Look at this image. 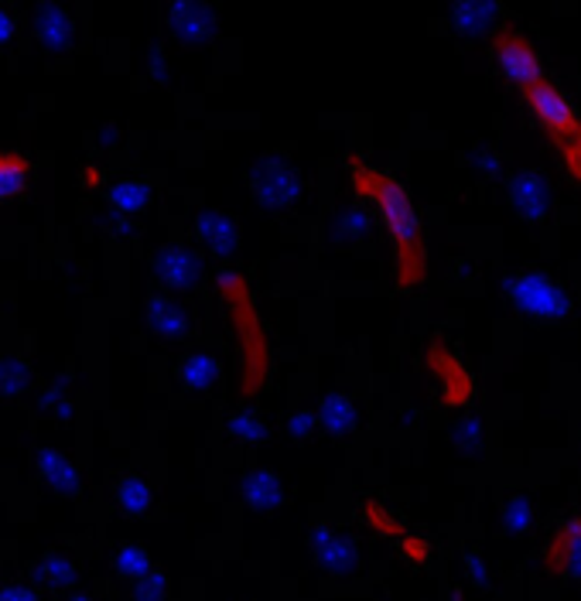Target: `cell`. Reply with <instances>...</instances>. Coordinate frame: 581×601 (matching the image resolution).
Returning a JSON list of instances; mask_svg holds the SVG:
<instances>
[{"label": "cell", "mask_w": 581, "mask_h": 601, "mask_svg": "<svg viewBox=\"0 0 581 601\" xmlns=\"http://www.w3.org/2000/svg\"><path fill=\"white\" fill-rule=\"evenodd\" d=\"M349 179L359 198L373 202L394 243V264H397V288L410 291L424 280L428 254H424V233L418 208L410 202L407 189L394 174L366 164L363 158H349Z\"/></svg>", "instance_id": "6da1fadb"}, {"label": "cell", "mask_w": 581, "mask_h": 601, "mask_svg": "<svg viewBox=\"0 0 581 601\" xmlns=\"http://www.w3.org/2000/svg\"><path fill=\"white\" fill-rule=\"evenodd\" d=\"M216 291L223 298V308L233 325V339L239 348V390H244V397H257L270 376V339L263 329V318L257 311V301L250 294L244 273L219 270Z\"/></svg>", "instance_id": "7a4b0ae2"}, {"label": "cell", "mask_w": 581, "mask_h": 601, "mask_svg": "<svg viewBox=\"0 0 581 601\" xmlns=\"http://www.w3.org/2000/svg\"><path fill=\"white\" fill-rule=\"evenodd\" d=\"M520 96H524V106L530 110V117L537 120V127L544 130V137L551 140L555 151L561 154L568 174L581 185V117H578V110L547 76L524 86Z\"/></svg>", "instance_id": "3957f363"}, {"label": "cell", "mask_w": 581, "mask_h": 601, "mask_svg": "<svg viewBox=\"0 0 581 601\" xmlns=\"http://www.w3.org/2000/svg\"><path fill=\"white\" fill-rule=\"evenodd\" d=\"M509 294H513V304H517L524 314L537 318V322H564L571 314L574 301L568 294V288H561L555 277H547L544 270H524L517 273V280L509 285Z\"/></svg>", "instance_id": "277c9868"}, {"label": "cell", "mask_w": 581, "mask_h": 601, "mask_svg": "<svg viewBox=\"0 0 581 601\" xmlns=\"http://www.w3.org/2000/svg\"><path fill=\"white\" fill-rule=\"evenodd\" d=\"M247 185L254 192V198L270 208V212H281L288 205H294L304 192V179L301 171L284 158V154H263L250 174H247Z\"/></svg>", "instance_id": "5b68a950"}, {"label": "cell", "mask_w": 581, "mask_h": 601, "mask_svg": "<svg viewBox=\"0 0 581 601\" xmlns=\"http://www.w3.org/2000/svg\"><path fill=\"white\" fill-rule=\"evenodd\" d=\"M424 363L441 390V404L452 410H465L475 400V379L469 373V366L455 356L452 345H444L441 339H434L424 352Z\"/></svg>", "instance_id": "8992f818"}, {"label": "cell", "mask_w": 581, "mask_h": 601, "mask_svg": "<svg viewBox=\"0 0 581 601\" xmlns=\"http://www.w3.org/2000/svg\"><path fill=\"white\" fill-rule=\"evenodd\" d=\"M151 273H154L158 285H164L168 291L189 294V291H195L202 285L205 260L182 243H164L151 254Z\"/></svg>", "instance_id": "52a82bcc"}, {"label": "cell", "mask_w": 581, "mask_h": 601, "mask_svg": "<svg viewBox=\"0 0 581 601\" xmlns=\"http://www.w3.org/2000/svg\"><path fill=\"white\" fill-rule=\"evenodd\" d=\"M493 58H496V65L503 68V76H506L513 86H517V89H524V86H530L534 79L544 76L537 49L530 45L527 34L513 31V28H499V31L493 34Z\"/></svg>", "instance_id": "ba28073f"}, {"label": "cell", "mask_w": 581, "mask_h": 601, "mask_svg": "<svg viewBox=\"0 0 581 601\" xmlns=\"http://www.w3.org/2000/svg\"><path fill=\"white\" fill-rule=\"evenodd\" d=\"M312 557L329 578H353L363 568L359 544L349 534H342V529L329 526V523H319L312 529Z\"/></svg>", "instance_id": "9c48e42d"}, {"label": "cell", "mask_w": 581, "mask_h": 601, "mask_svg": "<svg viewBox=\"0 0 581 601\" xmlns=\"http://www.w3.org/2000/svg\"><path fill=\"white\" fill-rule=\"evenodd\" d=\"M164 18L182 45H202L216 34V11L202 0H175V4H168Z\"/></svg>", "instance_id": "30bf717a"}, {"label": "cell", "mask_w": 581, "mask_h": 601, "mask_svg": "<svg viewBox=\"0 0 581 601\" xmlns=\"http://www.w3.org/2000/svg\"><path fill=\"white\" fill-rule=\"evenodd\" d=\"M144 318H148V329L161 342H182V339L192 335V314H189V308L179 298H171V294H148Z\"/></svg>", "instance_id": "8fae6325"}, {"label": "cell", "mask_w": 581, "mask_h": 601, "mask_svg": "<svg viewBox=\"0 0 581 601\" xmlns=\"http://www.w3.org/2000/svg\"><path fill=\"white\" fill-rule=\"evenodd\" d=\"M195 239L209 250L213 257H233L239 246V226L229 212L223 208H198L195 212Z\"/></svg>", "instance_id": "7c38bea8"}, {"label": "cell", "mask_w": 581, "mask_h": 601, "mask_svg": "<svg viewBox=\"0 0 581 601\" xmlns=\"http://www.w3.org/2000/svg\"><path fill=\"white\" fill-rule=\"evenodd\" d=\"M223 376V366H219V356L213 348H192L179 359L175 366V379H179V390L189 394V397H202L209 394L213 386L219 383Z\"/></svg>", "instance_id": "4fadbf2b"}, {"label": "cell", "mask_w": 581, "mask_h": 601, "mask_svg": "<svg viewBox=\"0 0 581 601\" xmlns=\"http://www.w3.org/2000/svg\"><path fill=\"white\" fill-rule=\"evenodd\" d=\"M509 202L530 223H544L551 212V185L544 182V174L537 171H520L509 182Z\"/></svg>", "instance_id": "5bb4252c"}, {"label": "cell", "mask_w": 581, "mask_h": 601, "mask_svg": "<svg viewBox=\"0 0 581 601\" xmlns=\"http://www.w3.org/2000/svg\"><path fill=\"white\" fill-rule=\"evenodd\" d=\"M34 39H39L42 49L52 52V55L68 52V45H73V39H76L73 14H68L65 8H58V4L34 8Z\"/></svg>", "instance_id": "9a60e30c"}, {"label": "cell", "mask_w": 581, "mask_h": 601, "mask_svg": "<svg viewBox=\"0 0 581 601\" xmlns=\"http://www.w3.org/2000/svg\"><path fill=\"white\" fill-rule=\"evenodd\" d=\"M239 500L257 513H273L288 503V492H284V482L270 469H250L239 479Z\"/></svg>", "instance_id": "2e32d148"}, {"label": "cell", "mask_w": 581, "mask_h": 601, "mask_svg": "<svg viewBox=\"0 0 581 601\" xmlns=\"http://www.w3.org/2000/svg\"><path fill=\"white\" fill-rule=\"evenodd\" d=\"M34 465H39L42 482L55 492V496L68 500V496H76V492H79V469H76V462L65 451L39 448V454H34Z\"/></svg>", "instance_id": "e0dca14e"}, {"label": "cell", "mask_w": 581, "mask_h": 601, "mask_svg": "<svg viewBox=\"0 0 581 601\" xmlns=\"http://www.w3.org/2000/svg\"><path fill=\"white\" fill-rule=\"evenodd\" d=\"M356 400L346 390H329L319 407H315V420L319 431H325L329 438H346L356 428Z\"/></svg>", "instance_id": "ac0fdd59"}, {"label": "cell", "mask_w": 581, "mask_h": 601, "mask_svg": "<svg viewBox=\"0 0 581 601\" xmlns=\"http://www.w3.org/2000/svg\"><path fill=\"white\" fill-rule=\"evenodd\" d=\"M107 202L117 216H141L154 202V189L144 179H117L107 185Z\"/></svg>", "instance_id": "d6986e66"}, {"label": "cell", "mask_w": 581, "mask_h": 601, "mask_svg": "<svg viewBox=\"0 0 581 601\" xmlns=\"http://www.w3.org/2000/svg\"><path fill=\"white\" fill-rule=\"evenodd\" d=\"M154 506V489L141 472H130L117 482V509L123 516H148Z\"/></svg>", "instance_id": "ffe728a7"}, {"label": "cell", "mask_w": 581, "mask_h": 601, "mask_svg": "<svg viewBox=\"0 0 581 601\" xmlns=\"http://www.w3.org/2000/svg\"><path fill=\"white\" fill-rule=\"evenodd\" d=\"M31 578L39 584H45V588H52V591H65V588L76 584V560L68 554L52 550V554H45L39 564H34Z\"/></svg>", "instance_id": "44dd1931"}, {"label": "cell", "mask_w": 581, "mask_h": 601, "mask_svg": "<svg viewBox=\"0 0 581 601\" xmlns=\"http://www.w3.org/2000/svg\"><path fill=\"white\" fill-rule=\"evenodd\" d=\"M369 226H373V216L369 208L359 205V202H346L338 205L335 219H332V233L338 243H356V239H366L369 236Z\"/></svg>", "instance_id": "7402d4cb"}, {"label": "cell", "mask_w": 581, "mask_h": 601, "mask_svg": "<svg viewBox=\"0 0 581 601\" xmlns=\"http://www.w3.org/2000/svg\"><path fill=\"white\" fill-rule=\"evenodd\" d=\"M110 564H114V571L123 581H141V578H148L154 571V560H151V554H148L144 544H120L114 550Z\"/></svg>", "instance_id": "603a6c76"}, {"label": "cell", "mask_w": 581, "mask_h": 601, "mask_svg": "<svg viewBox=\"0 0 581 601\" xmlns=\"http://www.w3.org/2000/svg\"><path fill=\"white\" fill-rule=\"evenodd\" d=\"M359 516L376 529V534L387 537V540H394V544H400V540L410 537V529H407L384 503H376V500H363V503H359Z\"/></svg>", "instance_id": "cb8c5ba5"}, {"label": "cell", "mask_w": 581, "mask_h": 601, "mask_svg": "<svg viewBox=\"0 0 581 601\" xmlns=\"http://www.w3.org/2000/svg\"><path fill=\"white\" fill-rule=\"evenodd\" d=\"M226 431H229V438L239 441V444H260V441L267 438V420L260 417V410L244 407V410L229 414Z\"/></svg>", "instance_id": "d4e9b609"}, {"label": "cell", "mask_w": 581, "mask_h": 601, "mask_svg": "<svg viewBox=\"0 0 581 601\" xmlns=\"http://www.w3.org/2000/svg\"><path fill=\"white\" fill-rule=\"evenodd\" d=\"M34 369L21 356H0V394L4 397H21L31 390Z\"/></svg>", "instance_id": "484cf974"}, {"label": "cell", "mask_w": 581, "mask_h": 601, "mask_svg": "<svg viewBox=\"0 0 581 601\" xmlns=\"http://www.w3.org/2000/svg\"><path fill=\"white\" fill-rule=\"evenodd\" d=\"M28 174H31V164H28V158H21V154H11V151H0V202L14 198V195L24 189Z\"/></svg>", "instance_id": "4316f807"}, {"label": "cell", "mask_w": 581, "mask_h": 601, "mask_svg": "<svg viewBox=\"0 0 581 601\" xmlns=\"http://www.w3.org/2000/svg\"><path fill=\"white\" fill-rule=\"evenodd\" d=\"M496 14H499V11H496L493 4H459V8L452 11V24H455V31H462V34H483V31L493 28Z\"/></svg>", "instance_id": "83f0119b"}, {"label": "cell", "mask_w": 581, "mask_h": 601, "mask_svg": "<svg viewBox=\"0 0 581 601\" xmlns=\"http://www.w3.org/2000/svg\"><path fill=\"white\" fill-rule=\"evenodd\" d=\"M486 431H483V420H478L475 414H465L455 428H452V444L462 451V454H478L483 451V444H486V438H483Z\"/></svg>", "instance_id": "f1b7e54d"}, {"label": "cell", "mask_w": 581, "mask_h": 601, "mask_svg": "<svg viewBox=\"0 0 581 601\" xmlns=\"http://www.w3.org/2000/svg\"><path fill=\"white\" fill-rule=\"evenodd\" d=\"M503 516H506V529H509L513 537L527 534V526L534 523V509H530L527 496H509L503 503Z\"/></svg>", "instance_id": "f546056e"}, {"label": "cell", "mask_w": 581, "mask_h": 601, "mask_svg": "<svg viewBox=\"0 0 581 601\" xmlns=\"http://www.w3.org/2000/svg\"><path fill=\"white\" fill-rule=\"evenodd\" d=\"M130 601H168V578L154 568L148 578L133 581V591H130Z\"/></svg>", "instance_id": "4dcf8cb0"}, {"label": "cell", "mask_w": 581, "mask_h": 601, "mask_svg": "<svg viewBox=\"0 0 581 601\" xmlns=\"http://www.w3.org/2000/svg\"><path fill=\"white\" fill-rule=\"evenodd\" d=\"M288 434L298 441V444H308V441H315V434H319V420H315V410H294L291 417H288Z\"/></svg>", "instance_id": "1f68e13d"}, {"label": "cell", "mask_w": 581, "mask_h": 601, "mask_svg": "<svg viewBox=\"0 0 581 601\" xmlns=\"http://www.w3.org/2000/svg\"><path fill=\"white\" fill-rule=\"evenodd\" d=\"M397 547H400V554H404L410 564H418V568H424V564L431 560V544H428L424 537H418V534H410V537L400 540Z\"/></svg>", "instance_id": "d6a6232c"}, {"label": "cell", "mask_w": 581, "mask_h": 601, "mask_svg": "<svg viewBox=\"0 0 581 601\" xmlns=\"http://www.w3.org/2000/svg\"><path fill=\"white\" fill-rule=\"evenodd\" d=\"M148 68H151V79L154 83H168V55L161 45H151L148 49Z\"/></svg>", "instance_id": "836d02e7"}, {"label": "cell", "mask_w": 581, "mask_h": 601, "mask_svg": "<svg viewBox=\"0 0 581 601\" xmlns=\"http://www.w3.org/2000/svg\"><path fill=\"white\" fill-rule=\"evenodd\" d=\"M0 601H42V594L31 584H4L0 588Z\"/></svg>", "instance_id": "e575fe53"}, {"label": "cell", "mask_w": 581, "mask_h": 601, "mask_svg": "<svg viewBox=\"0 0 581 601\" xmlns=\"http://www.w3.org/2000/svg\"><path fill=\"white\" fill-rule=\"evenodd\" d=\"M18 34V21L8 8H0V45H11Z\"/></svg>", "instance_id": "d590c367"}, {"label": "cell", "mask_w": 581, "mask_h": 601, "mask_svg": "<svg viewBox=\"0 0 581 601\" xmlns=\"http://www.w3.org/2000/svg\"><path fill=\"white\" fill-rule=\"evenodd\" d=\"M465 564H469V575H472V581L483 588V584H489V571H486V564L478 560V554H469L465 557Z\"/></svg>", "instance_id": "8d00e7d4"}, {"label": "cell", "mask_w": 581, "mask_h": 601, "mask_svg": "<svg viewBox=\"0 0 581 601\" xmlns=\"http://www.w3.org/2000/svg\"><path fill=\"white\" fill-rule=\"evenodd\" d=\"M79 182H83V185H89V189H99V185H103V174H99V168H93V164H89V168H83Z\"/></svg>", "instance_id": "74e56055"}, {"label": "cell", "mask_w": 581, "mask_h": 601, "mask_svg": "<svg viewBox=\"0 0 581 601\" xmlns=\"http://www.w3.org/2000/svg\"><path fill=\"white\" fill-rule=\"evenodd\" d=\"M117 140H120V127L107 124V127H103V130H99V144H103V148H110V144H117Z\"/></svg>", "instance_id": "f35d334b"}, {"label": "cell", "mask_w": 581, "mask_h": 601, "mask_svg": "<svg viewBox=\"0 0 581 601\" xmlns=\"http://www.w3.org/2000/svg\"><path fill=\"white\" fill-rule=\"evenodd\" d=\"M568 529H571V534H578V537H581V516H578V519H571V523H568Z\"/></svg>", "instance_id": "ab89813d"}, {"label": "cell", "mask_w": 581, "mask_h": 601, "mask_svg": "<svg viewBox=\"0 0 581 601\" xmlns=\"http://www.w3.org/2000/svg\"><path fill=\"white\" fill-rule=\"evenodd\" d=\"M68 601H93L89 594H73V598H68Z\"/></svg>", "instance_id": "60d3db41"}]
</instances>
